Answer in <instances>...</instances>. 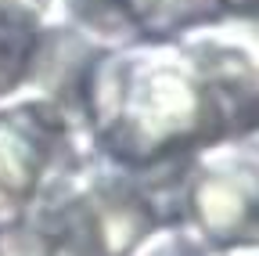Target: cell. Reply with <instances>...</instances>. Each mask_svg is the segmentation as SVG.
<instances>
[{
  "label": "cell",
  "instance_id": "1",
  "mask_svg": "<svg viewBox=\"0 0 259 256\" xmlns=\"http://www.w3.org/2000/svg\"><path fill=\"white\" fill-rule=\"evenodd\" d=\"M76 105L90 148L130 173H173L194 152L255 137L252 22L94 51Z\"/></svg>",
  "mask_w": 259,
  "mask_h": 256
},
{
  "label": "cell",
  "instance_id": "2",
  "mask_svg": "<svg viewBox=\"0 0 259 256\" xmlns=\"http://www.w3.org/2000/svg\"><path fill=\"white\" fill-rule=\"evenodd\" d=\"M158 173H130L105 155L58 170L11 224H0V256H134L173 213L155 191Z\"/></svg>",
  "mask_w": 259,
  "mask_h": 256
},
{
  "label": "cell",
  "instance_id": "3",
  "mask_svg": "<svg viewBox=\"0 0 259 256\" xmlns=\"http://www.w3.org/2000/svg\"><path fill=\"white\" fill-rule=\"evenodd\" d=\"M83 116L72 101L29 87L0 101V224H11L36 191L76 159L90 155Z\"/></svg>",
  "mask_w": 259,
  "mask_h": 256
},
{
  "label": "cell",
  "instance_id": "4",
  "mask_svg": "<svg viewBox=\"0 0 259 256\" xmlns=\"http://www.w3.org/2000/svg\"><path fill=\"white\" fill-rule=\"evenodd\" d=\"M177 220L216 252L255 249L259 163L255 137L194 152L177 177Z\"/></svg>",
  "mask_w": 259,
  "mask_h": 256
},
{
  "label": "cell",
  "instance_id": "5",
  "mask_svg": "<svg viewBox=\"0 0 259 256\" xmlns=\"http://www.w3.org/2000/svg\"><path fill=\"white\" fill-rule=\"evenodd\" d=\"M51 33L40 0H0V101L36 83Z\"/></svg>",
  "mask_w": 259,
  "mask_h": 256
},
{
  "label": "cell",
  "instance_id": "6",
  "mask_svg": "<svg viewBox=\"0 0 259 256\" xmlns=\"http://www.w3.org/2000/svg\"><path fill=\"white\" fill-rule=\"evenodd\" d=\"M134 256H223L212 245H205L198 235H194L187 224L180 220H166L162 228H155L137 249Z\"/></svg>",
  "mask_w": 259,
  "mask_h": 256
}]
</instances>
